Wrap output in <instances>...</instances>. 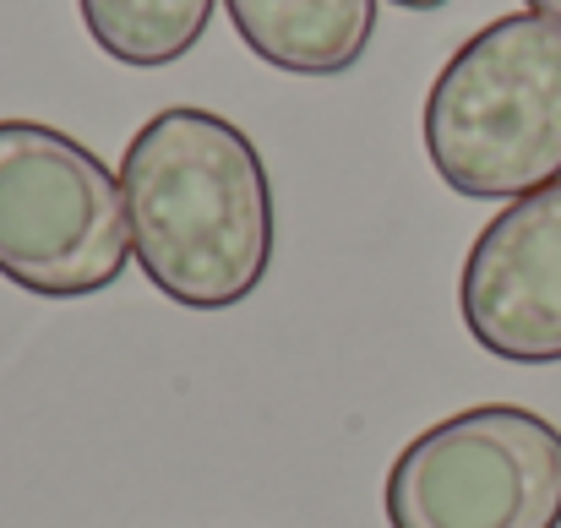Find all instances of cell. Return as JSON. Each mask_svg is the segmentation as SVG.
Listing matches in <instances>:
<instances>
[{"instance_id": "cell-6", "label": "cell", "mask_w": 561, "mask_h": 528, "mask_svg": "<svg viewBox=\"0 0 561 528\" xmlns=\"http://www.w3.org/2000/svg\"><path fill=\"white\" fill-rule=\"evenodd\" d=\"M240 44L289 77L350 71L376 33V0H224Z\"/></svg>"}, {"instance_id": "cell-9", "label": "cell", "mask_w": 561, "mask_h": 528, "mask_svg": "<svg viewBox=\"0 0 561 528\" xmlns=\"http://www.w3.org/2000/svg\"><path fill=\"white\" fill-rule=\"evenodd\" d=\"M392 5H403V11H436V5H447V0H392Z\"/></svg>"}, {"instance_id": "cell-4", "label": "cell", "mask_w": 561, "mask_h": 528, "mask_svg": "<svg viewBox=\"0 0 561 528\" xmlns=\"http://www.w3.org/2000/svg\"><path fill=\"white\" fill-rule=\"evenodd\" d=\"M392 528H561V431L524 403L425 425L387 469Z\"/></svg>"}, {"instance_id": "cell-3", "label": "cell", "mask_w": 561, "mask_h": 528, "mask_svg": "<svg viewBox=\"0 0 561 528\" xmlns=\"http://www.w3.org/2000/svg\"><path fill=\"white\" fill-rule=\"evenodd\" d=\"M126 262L121 175L44 120H0V278L38 300H88Z\"/></svg>"}, {"instance_id": "cell-8", "label": "cell", "mask_w": 561, "mask_h": 528, "mask_svg": "<svg viewBox=\"0 0 561 528\" xmlns=\"http://www.w3.org/2000/svg\"><path fill=\"white\" fill-rule=\"evenodd\" d=\"M524 5H529L535 16H546V22H557L561 27V0H524Z\"/></svg>"}, {"instance_id": "cell-5", "label": "cell", "mask_w": 561, "mask_h": 528, "mask_svg": "<svg viewBox=\"0 0 561 528\" xmlns=\"http://www.w3.org/2000/svg\"><path fill=\"white\" fill-rule=\"evenodd\" d=\"M469 338L513 365L561 359V180L507 202L458 273Z\"/></svg>"}, {"instance_id": "cell-1", "label": "cell", "mask_w": 561, "mask_h": 528, "mask_svg": "<svg viewBox=\"0 0 561 528\" xmlns=\"http://www.w3.org/2000/svg\"><path fill=\"white\" fill-rule=\"evenodd\" d=\"M131 251L186 311L251 300L273 267V180L256 142L213 110H159L121 159Z\"/></svg>"}, {"instance_id": "cell-7", "label": "cell", "mask_w": 561, "mask_h": 528, "mask_svg": "<svg viewBox=\"0 0 561 528\" xmlns=\"http://www.w3.org/2000/svg\"><path fill=\"white\" fill-rule=\"evenodd\" d=\"M77 5L82 27L110 60L153 71L196 49L218 0H77Z\"/></svg>"}, {"instance_id": "cell-2", "label": "cell", "mask_w": 561, "mask_h": 528, "mask_svg": "<svg viewBox=\"0 0 561 528\" xmlns=\"http://www.w3.org/2000/svg\"><path fill=\"white\" fill-rule=\"evenodd\" d=\"M420 131L458 196L518 202L561 180V27L535 11L485 22L436 71Z\"/></svg>"}]
</instances>
